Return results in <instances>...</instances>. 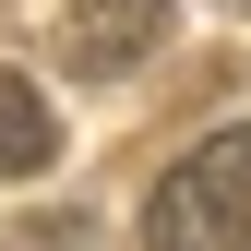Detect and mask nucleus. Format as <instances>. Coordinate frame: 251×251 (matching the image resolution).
<instances>
[{"mask_svg": "<svg viewBox=\"0 0 251 251\" xmlns=\"http://www.w3.org/2000/svg\"><path fill=\"white\" fill-rule=\"evenodd\" d=\"M144 239L155 251H251V132H215L179 155L144 192Z\"/></svg>", "mask_w": 251, "mask_h": 251, "instance_id": "nucleus-1", "label": "nucleus"}, {"mask_svg": "<svg viewBox=\"0 0 251 251\" xmlns=\"http://www.w3.org/2000/svg\"><path fill=\"white\" fill-rule=\"evenodd\" d=\"M155 36H168V0H84V12L60 24V60H72L84 84H108V72H132Z\"/></svg>", "mask_w": 251, "mask_h": 251, "instance_id": "nucleus-2", "label": "nucleus"}, {"mask_svg": "<svg viewBox=\"0 0 251 251\" xmlns=\"http://www.w3.org/2000/svg\"><path fill=\"white\" fill-rule=\"evenodd\" d=\"M48 155H60V120H48V96H36L24 72H0V179H36Z\"/></svg>", "mask_w": 251, "mask_h": 251, "instance_id": "nucleus-3", "label": "nucleus"}]
</instances>
